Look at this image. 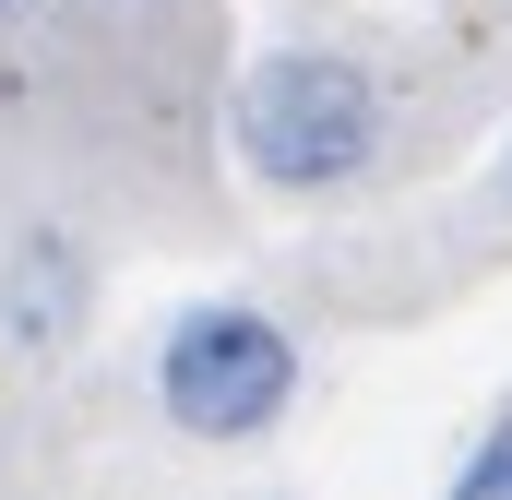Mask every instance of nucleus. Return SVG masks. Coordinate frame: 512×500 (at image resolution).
<instances>
[{
    "mask_svg": "<svg viewBox=\"0 0 512 500\" xmlns=\"http://www.w3.org/2000/svg\"><path fill=\"white\" fill-rule=\"evenodd\" d=\"M382 84L346 60V48H262L251 72L227 84V155L251 191L286 203H322V191H358L382 167Z\"/></svg>",
    "mask_w": 512,
    "mask_h": 500,
    "instance_id": "f257e3e1",
    "label": "nucleus"
},
{
    "mask_svg": "<svg viewBox=\"0 0 512 500\" xmlns=\"http://www.w3.org/2000/svg\"><path fill=\"white\" fill-rule=\"evenodd\" d=\"M155 405L179 441L239 453L262 429H286V405H298V334L251 298H191L155 334Z\"/></svg>",
    "mask_w": 512,
    "mask_h": 500,
    "instance_id": "f03ea898",
    "label": "nucleus"
},
{
    "mask_svg": "<svg viewBox=\"0 0 512 500\" xmlns=\"http://www.w3.org/2000/svg\"><path fill=\"white\" fill-rule=\"evenodd\" d=\"M72 310H84V250L72 239H24L12 274H0V334L12 346H60Z\"/></svg>",
    "mask_w": 512,
    "mask_h": 500,
    "instance_id": "7ed1b4c3",
    "label": "nucleus"
},
{
    "mask_svg": "<svg viewBox=\"0 0 512 500\" xmlns=\"http://www.w3.org/2000/svg\"><path fill=\"white\" fill-rule=\"evenodd\" d=\"M453 500H512V405H489V429L453 453Z\"/></svg>",
    "mask_w": 512,
    "mask_h": 500,
    "instance_id": "20e7f679",
    "label": "nucleus"
},
{
    "mask_svg": "<svg viewBox=\"0 0 512 500\" xmlns=\"http://www.w3.org/2000/svg\"><path fill=\"white\" fill-rule=\"evenodd\" d=\"M501 203H512V143H501Z\"/></svg>",
    "mask_w": 512,
    "mask_h": 500,
    "instance_id": "39448f33",
    "label": "nucleus"
},
{
    "mask_svg": "<svg viewBox=\"0 0 512 500\" xmlns=\"http://www.w3.org/2000/svg\"><path fill=\"white\" fill-rule=\"evenodd\" d=\"M96 12H143V0H96Z\"/></svg>",
    "mask_w": 512,
    "mask_h": 500,
    "instance_id": "423d86ee",
    "label": "nucleus"
},
{
    "mask_svg": "<svg viewBox=\"0 0 512 500\" xmlns=\"http://www.w3.org/2000/svg\"><path fill=\"white\" fill-rule=\"evenodd\" d=\"M0 12H24V0H0Z\"/></svg>",
    "mask_w": 512,
    "mask_h": 500,
    "instance_id": "0eeeda50",
    "label": "nucleus"
}]
</instances>
